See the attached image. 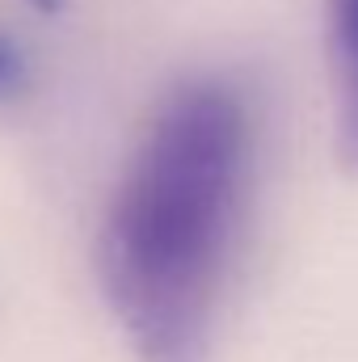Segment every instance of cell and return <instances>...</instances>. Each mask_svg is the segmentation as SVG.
Instances as JSON below:
<instances>
[{
  "label": "cell",
  "instance_id": "1",
  "mask_svg": "<svg viewBox=\"0 0 358 362\" xmlns=\"http://www.w3.org/2000/svg\"><path fill=\"white\" fill-rule=\"evenodd\" d=\"M258 114L232 76L156 105L97 240L101 291L144 362H202L241 236Z\"/></svg>",
  "mask_w": 358,
  "mask_h": 362
},
{
  "label": "cell",
  "instance_id": "2",
  "mask_svg": "<svg viewBox=\"0 0 358 362\" xmlns=\"http://www.w3.org/2000/svg\"><path fill=\"white\" fill-rule=\"evenodd\" d=\"M333 68H337V144L346 165L358 169V0H329Z\"/></svg>",
  "mask_w": 358,
  "mask_h": 362
},
{
  "label": "cell",
  "instance_id": "3",
  "mask_svg": "<svg viewBox=\"0 0 358 362\" xmlns=\"http://www.w3.org/2000/svg\"><path fill=\"white\" fill-rule=\"evenodd\" d=\"M25 85H30V64H25L21 47L0 34V101L25 93Z\"/></svg>",
  "mask_w": 358,
  "mask_h": 362
},
{
  "label": "cell",
  "instance_id": "4",
  "mask_svg": "<svg viewBox=\"0 0 358 362\" xmlns=\"http://www.w3.org/2000/svg\"><path fill=\"white\" fill-rule=\"evenodd\" d=\"M25 4H30V8H38V13H59V4H64V0H25Z\"/></svg>",
  "mask_w": 358,
  "mask_h": 362
}]
</instances>
